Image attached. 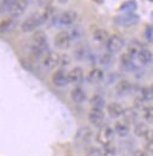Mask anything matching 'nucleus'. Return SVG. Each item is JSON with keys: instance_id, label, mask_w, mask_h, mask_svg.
I'll list each match as a JSON object with an SVG mask.
<instances>
[{"instance_id": "1", "label": "nucleus", "mask_w": 153, "mask_h": 156, "mask_svg": "<svg viewBox=\"0 0 153 156\" xmlns=\"http://www.w3.org/2000/svg\"><path fill=\"white\" fill-rule=\"evenodd\" d=\"M30 49L32 55H33V58L37 61L41 62L44 56L50 52L48 42H47V35L45 34V32L37 31L33 34V37H32L30 42Z\"/></svg>"}, {"instance_id": "2", "label": "nucleus", "mask_w": 153, "mask_h": 156, "mask_svg": "<svg viewBox=\"0 0 153 156\" xmlns=\"http://www.w3.org/2000/svg\"><path fill=\"white\" fill-rule=\"evenodd\" d=\"M114 135V130H113L112 127L104 126V127L100 128L98 134H97V141H98V143H100L104 147V146H107L110 143H113Z\"/></svg>"}, {"instance_id": "3", "label": "nucleus", "mask_w": 153, "mask_h": 156, "mask_svg": "<svg viewBox=\"0 0 153 156\" xmlns=\"http://www.w3.org/2000/svg\"><path fill=\"white\" fill-rule=\"evenodd\" d=\"M124 45H125V41L118 34H113V35L108 37L107 41L105 42L107 53H110V54H115V53L120 52Z\"/></svg>"}, {"instance_id": "4", "label": "nucleus", "mask_w": 153, "mask_h": 156, "mask_svg": "<svg viewBox=\"0 0 153 156\" xmlns=\"http://www.w3.org/2000/svg\"><path fill=\"white\" fill-rule=\"evenodd\" d=\"M41 25H43L41 16H40V13H35V14H32L31 16L26 18L21 23V31L25 33H30V32L35 31Z\"/></svg>"}, {"instance_id": "5", "label": "nucleus", "mask_w": 153, "mask_h": 156, "mask_svg": "<svg viewBox=\"0 0 153 156\" xmlns=\"http://www.w3.org/2000/svg\"><path fill=\"white\" fill-rule=\"evenodd\" d=\"M117 25L124 26V27H129V26H134L140 21V18L136 13H125L121 16H118L114 19Z\"/></svg>"}, {"instance_id": "6", "label": "nucleus", "mask_w": 153, "mask_h": 156, "mask_svg": "<svg viewBox=\"0 0 153 156\" xmlns=\"http://www.w3.org/2000/svg\"><path fill=\"white\" fill-rule=\"evenodd\" d=\"M59 61H60V55L55 52H48L41 60V65L45 69L52 70L59 66Z\"/></svg>"}, {"instance_id": "7", "label": "nucleus", "mask_w": 153, "mask_h": 156, "mask_svg": "<svg viewBox=\"0 0 153 156\" xmlns=\"http://www.w3.org/2000/svg\"><path fill=\"white\" fill-rule=\"evenodd\" d=\"M72 44V39L69 37V33L66 31L59 32L54 38V45L59 49H69Z\"/></svg>"}, {"instance_id": "8", "label": "nucleus", "mask_w": 153, "mask_h": 156, "mask_svg": "<svg viewBox=\"0 0 153 156\" xmlns=\"http://www.w3.org/2000/svg\"><path fill=\"white\" fill-rule=\"evenodd\" d=\"M27 6H28V0H12L9 14L13 18L23 16L24 12L27 9Z\"/></svg>"}, {"instance_id": "9", "label": "nucleus", "mask_w": 153, "mask_h": 156, "mask_svg": "<svg viewBox=\"0 0 153 156\" xmlns=\"http://www.w3.org/2000/svg\"><path fill=\"white\" fill-rule=\"evenodd\" d=\"M76 12H73V11H65L54 20V23H58V26H71V25H73V23H76Z\"/></svg>"}, {"instance_id": "10", "label": "nucleus", "mask_w": 153, "mask_h": 156, "mask_svg": "<svg viewBox=\"0 0 153 156\" xmlns=\"http://www.w3.org/2000/svg\"><path fill=\"white\" fill-rule=\"evenodd\" d=\"M87 117H88V121L93 126L100 127V126H103L104 121H105V113H104V110L100 109V108H92L88 112Z\"/></svg>"}, {"instance_id": "11", "label": "nucleus", "mask_w": 153, "mask_h": 156, "mask_svg": "<svg viewBox=\"0 0 153 156\" xmlns=\"http://www.w3.org/2000/svg\"><path fill=\"white\" fill-rule=\"evenodd\" d=\"M93 137V132L90 127H81L76 135V141L80 144H86L88 142H91Z\"/></svg>"}, {"instance_id": "12", "label": "nucleus", "mask_w": 153, "mask_h": 156, "mask_svg": "<svg viewBox=\"0 0 153 156\" xmlns=\"http://www.w3.org/2000/svg\"><path fill=\"white\" fill-rule=\"evenodd\" d=\"M67 78H69V83H81L84 80V70L80 67H74L67 73Z\"/></svg>"}, {"instance_id": "13", "label": "nucleus", "mask_w": 153, "mask_h": 156, "mask_svg": "<svg viewBox=\"0 0 153 156\" xmlns=\"http://www.w3.org/2000/svg\"><path fill=\"white\" fill-rule=\"evenodd\" d=\"M52 82L57 87H65L69 85V78L65 69H58L52 76Z\"/></svg>"}, {"instance_id": "14", "label": "nucleus", "mask_w": 153, "mask_h": 156, "mask_svg": "<svg viewBox=\"0 0 153 156\" xmlns=\"http://www.w3.org/2000/svg\"><path fill=\"white\" fill-rule=\"evenodd\" d=\"M107 113L108 115L113 119H118L120 116H124V113H125V109L120 103L118 102H111L107 105Z\"/></svg>"}, {"instance_id": "15", "label": "nucleus", "mask_w": 153, "mask_h": 156, "mask_svg": "<svg viewBox=\"0 0 153 156\" xmlns=\"http://www.w3.org/2000/svg\"><path fill=\"white\" fill-rule=\"evenodd\" d=\"M104 76H105V74H104V70L101 69V68H93V69L88 72L86 79H87V81L90 83L95 85V83L101 82L104 80Z\"/></svg>"}, {"instance_id": "16", "label": "nucleus", "mask_w": 153, "mask_h": 156, "mask_svg": "<svg viewBox=\"0 0 153 156\" xmlns=\"http://www.w3.org/2000/svg\"><path fill=\"white\" fill-rule=\"evenodd\" d=\"M113 130L119 137H126L130 134V125L126 121H118L114 125Z\"/></svg>"}, {"instance_id": "17", "label": "nucleus", "mask_w": 153, "mask_h": 156, "mask_svg": "<svg viewBox=\"0 0 153 156\" xmlns=\"http://www.w3.org/2000/svg\"><path fill=\"white\" fill-rule=\"evenodd\" d=\"M120 67L126 72H130L136 68V65H134V59L127 53H122L120 56Z\"/></svg>"}, {"instance_id": "18", "label": "nucleus", "mask_w": 153, "mask_h": 156, "mask_svg": "<svg viewBox=\"0 0 153 156\" xmlns=\"http://www.w3.org/2000/svg\"><path fill=\"white\" fill-rule=\"evenodd\" d=\"M131 90H132V85L127 80H120L115 86V93L119 96H125L130 94Z\"/></svg>"}, {"instance_id": "19", "label": "nucleus", "mask_w": 153, "mask_h": 156, "mask_svg": "<svg viewBox=\"0 0 153 156\" xmlns=\"http://www.w3.org/2000/svg\"><path fill=\"white\" fill-rule=\"evenodd\" d=\"M71 99L74 103H83L86 100V93L81 87H74L71 92Z\"/></svg>"}, {"instance_id": "20", "label": "nucleus", "mask_w": 153, "mask_h": 156, "mask_svg": "<svg viewBox=\"0 0 153 156\" xmlns=\"http://www.w3.org/2000/svg\"><path fill=\"white\" fill-rule=\"evenodd\" d=\"M137 60L141 65H150L153 61V54L150 49L143 48L137 55Z\"/></svg>"}, {"instance_id": "21", "label": "nucleus", "mask_w": 153, "mask_h": 156, "mask_svg": "<svg viewBox=\"0 0 153 156\" xmlns=\"http://www.w3.org/2000/svg\"><path fill=\"white\" fill-rule=\"evenodd\" d=\"M93 41L95 44H105L108 39V33L106 30H103V28H98L93 32Z\"/></svg>"}, {"instance_id": "22", "label": "nucleus", "mask_w": 153, "mask_h": 156, "mask_svg": "<svg viewBox=\"0 0 153 156\" xmlns=\"http://www.w3.org/2000/svg\"><path fill=\"white\" fill-rule=\"evenodd\" d=\"M143 49V47H141V45L138 42V41H133V42H131L130 45H129V48H127V54H130L134 60L137 59V55L138 53L140 52Z\"/></svg>"}, {"instance_id": "23", "label": "nucleus", "mask_w": 153, "mask_h": 156, "mask_svg": "<svg viewBox=\"0 0 153 156\" xmlns=\"http://www.w3.org/2000/svg\"><path fill=\"white\" fill-rule=\"evenodd\" d=\"M137 100H139L140 102L152 101L153 100V93H152V90H151V87L143 88V89H141V92H140V96L138 98Z\"/></svg>"}, {"instance_id": "24", "label": "nucleus", "mask_w": 153, "mask_h": 156, "mask_svg": "<svg viewBox=\"0 0 153 156\" xmlns=\"http://www.w3.org/2000/svg\"><path fill=\"white\" fill-rule=\"evenodd\" d=\"M91 106L92 108H100V109H103L105 107V99L101 95H99V94H95V95L92 96Z\"/></svg>"}, {"instance_id": "25", "label": "nucleus", "mask_w": 153, "mask_h": 156, "mask_svg": "<svg viewBox=\"0 0 153 156\" xmlns=\"http://www.w3.org/2000/svg\"><path fill=\"white\" fill-rule=\"evenodd\" d=\"M136 9H137V2L134 0H127L120 6V11L125 13H134Z\"/></svg>"}, {"instance_id": "26", "label": "nucleus", "mask_w": 153, "mask_h": 156, "mask_svg": "<svg viewBox=\"0 0 153 156\" xmlns=\"http://www.w3.org/2000/svg\"><path fill=\"white\" fill-rule=\"evenodd\" d=\"M148 130H150V128H147V126L144 123H137L134 127V134L138 137H145V135Z\"/></svg>"}, {"instance_id": "27", "label": "nucleus", "mask_w": 153, "mask_h": 156, "mask_svg": "<svg viewBox=\"0 0 153 156\" xmlns=\"http://www.w3.org/2000/svg\"><path fill=\"white\" fill-rule=\"evenodd\" d=\"M143 117L147 123H153V106H148V107H144L143 109Z\"/></svg>"}, {"instance_id": "28", "label": "nucleus", "mask_w": 153, "mask_h": 156, "mask_svg": "<svg viewBox=\"0 0 153 156\" xmlns=\"http://www.w3.org/2000/svg\"><path fill=\"white\" fill-rule=\"evenodd\" d=\"M103 156H115L117 155V147L113 143H110L107 146H104L103 149Z\"/></svg>"}, {"instance_id": "29", "label": "nucleus", "mask_w": 153, "mask_h": 156, "mask_svg": "<svg viewBox=\"0 0 153 156\" xmlns=\"http://www.w3.org/2000/svg\"><path fill=\"white\" fill-rule=\"evenodd\" d=\"M69 37H71L72 41H73V40H74V41H78V40H80L84 37V31H83L80 27H74L72 31L69 32Z\"/></svg>"}, {"instance_id": "30", "label": "nucleus", "mask_w": 153, "mask_h": 156, "mask_svg": "<svg viewBox=\"0 0 153 156\" xmlns=\"http://www.w3.org/2000/svg\"><path fill=\"white\" fill-rule=\"evenodd\" d=\"M113 54H110V53H105L100 56L99 61L103 66H111L113 63Z\"/></svg>"}, {"instance_id": "31", "label": "nucleus", "mask_w": 153, "mask_h": 156, "mask_svg": "<svg viewBox=\"0 0 153 156\" xmlns=\"http://www.w3.org/2000/svg\"><path fill=\"white\" fill-rule=\"evenodd\" d=\"M11 5H12V0H2V4H1V6H0V14L9 13V11H11Z\"/></svg>"}, {"instance_id": "32", "label": "nucleus", "mask_w": 153, "mask_h": 156, "mask_svg": "<svg viewBox=\"0 0 153 156\" xmlns=\"http://www.w3.org/2000/svg\"><path fill=\"white\" fill-rule=\"evenodd\" d=\"M74 54H76V58L78 59V60H83V59H85L86 56H88L90 53L85 49L84 47H81V48H78V49H76Z\"/></svg>"}, {"instance_id": "33", "label": "nucleus", "mask_w": 153, "mask_h": 156, "mask_svg": "<svg viewBox=\"0 0 153 156\" xmlns=\"http://www.w3.org/2000/svg\"><path fill=\"white\" fill-rule=\"evenodd\" d=\"M69 65V55L64 54L60 55V61H59V66H61V69H64L65 67H67Z\"/></svg>"}, {"instance_id": "34", "label": "nucleus", "mask_w": 153, "mask_h": 156, "mask_svg": "<svg viewBox=\"0 0 153 156\" xmlns=\"http://www.w3.org/2000/svg\"><path fill=\"white\" fill-rule=\"evenodd\" d=\"M12 27V20L11 19H7L5 20L4 23H0V32H6L7 30H9Z\"/></svg>"}, {"instance_id": "35", "label": "nucleus", "mask_w": 153, "mask_h": 156, "mask_svg": "<svg viewBox=\"0 0 153 156\" xmlns=\"http://www.w3.org/2000/svg\"><path fill=\"white\" fill-rule=\"evenodd\" d=\"M85 156H103V153H101V150L98 148H91L86 153Z\"/></svg>"}, {"instance_id": "36", "label": "nucleus", "mask_w": 153, "mask_h": 156, "mask_svg": "<svg viewBox=\"0 0 153 156\" xmlns=\"http://www.w3.org/2000/svg\"><path fill=\"white\" fill-rule=\"evenodd\" d=\"M54 0H37V2H38L39 6H41V7H48V6H51V4L53 2Z\"/></svg>"}, {"instance_id": "37", "label": "nucleus", "mask_w": 153, "mask_h": 156, "mask_svg": "<svg viewBox=\"0 0 153 156\" xmlns=\"http://www.w3.org/2000/svg\"><path fill=\"white\" fill-rule=\"evenodd\" d=\"M131 156H150V154H147L145 150H140V149H138L136 151H133V154Z\"/></svg>"}, {"instance_id": "38", "label": "nucleus", "mask_w": 153, "mask_h": 156, "mask_svg": "<svg viewBox=\"0 0 153 156\" xmlns=\"http://www.w3.org/2000/svg\"><path fill=\"white\" fill-rule=\"evenodd\" d=\"M59 1H60V2H66L67 0H59Z\"/></svg>"}, {"instance_id": "39", "label": "nucleus", "mask_w": 153, "mask_h": 156, "mask_svg": "<svg viewBox=\"0 0 153 156\" xmlns=\"http://www.w3.org/2000/svg\"><path fill=\"white\" fill-rule=\"evenodd\" d=\"M151 90H152V93H153V85L151 86Z\"/></svg>"}, {"instance_id": "40", "label": "nucleus", "mask_w": 153, "mask_h": 156, "mask_svg": "<svg viewBox=\"0 0 153 156\" xmlns=\"http://www.w3.org/2000/svg\"><path fill=\"white\" fill-rule=\"evenodd\" d=\"M150 1H153V0H150Z\"/></svg>"}]
</instances>
